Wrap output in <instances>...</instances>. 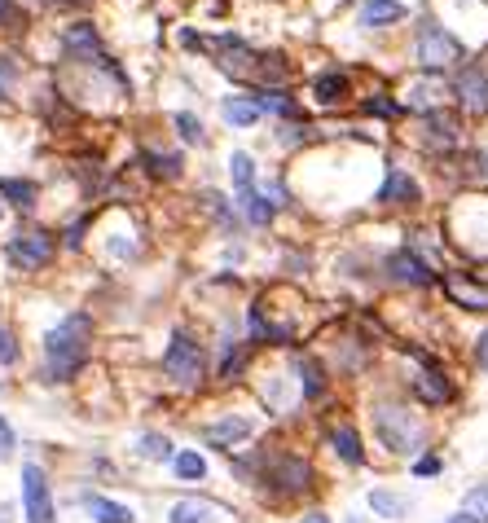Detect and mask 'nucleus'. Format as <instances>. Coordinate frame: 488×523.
Here are the masks:
<instances>
[{
  "mask_svg": "<svg viewBox=\"0 0 488 523\" xmlns=\"http://www.w3.org/2000/svg\"><path fill=\"white\" fill-rule=\"evenodd\" d=\"M449 295L458 299V304H467V308H488V291L484 286H471V282H462V277H449Z\"/></svg>",
  "mask_w": 488,
  "mask_h": 523,
  "instance_id": "nucleus-19",
  "label": "nucleus"
},
{
  "mask_svg": "<svg viewBox=\"0 0 488 523\" xmlns=\"http://www.w3.org/2000/svg\"><path fill=\"white\" fill-rule=\"evenodd\" d=\"M0 216H5V207H0Z\"/></svg>",
  "mask_w": 488,
  "mask_h": 523,
  "instance_id": "nucleus-47",
  "label": "nucleus"
},
{
  "mask_svg": "<svg viewBox=\"0 0 488 523\" xmlns=\"http://www.w3.org/2000/svg\"><path fill=\"white\" fill-rule=\"evenodd\" d=\"M480 163H484V176H488V150H484V154H480Z\"/></svg>",
  "mask_w": 488,
  "mask_h": 523,
  "instance_id": "nucleus-44",
  "label": "nucleus"
},
{
  "mask_svg": "<svg viewBox=\"0 0 488 523\" xmlns=\"http://www.w3.org/2000/svg\"><path fill=\"white\" fill-rule=\"evenodd\" d=\"M229 176H234V185H238V194H247L251 189V181H255V163H251V154H234L229 159Z\"/></svg>",
  "mask_w": 488,
  "mask_h": 523,
  "instance_id": "nucleus-26",
  "label": "nucleus"
},
{
  "mask_svg": "<svg viewBox=\"0 0 488 523\" xmlns=\"http://www.w3.org/2000/svg\"><path fill=\"white\" fill-rule=\"evenodd\" d=\"M203 348L190 339V335H172L168 352H163V374L172 378L176 387H198L203 383Z\"/></svg>",
  "mask_w": 488,
  "mask_h": 523,
  "instance_id": "nucleus-3",
  "label": "nucleus"
},
{
  "mask_svg": "<svg viewBox=\"0 0 488 523\" xmlns=\"http://www.w3.org/2000/svg\"><path fill=\"white\" fill-rule=\"evenodd\" d=\"M242 207H247V216L255 220V225H269V220H273V211H277V198H269V194H255V189H247V194H242Z\"/></svg>",
  "mask_w": 488,
  "mask_h": 523,
  "instance_id": "nucleus-20",
  "label": "nucleus"
},
{
  "mask_svg": "<svg viewBox=\"0 0 488 523\" xmlns=\"http://www.w3.org/2000/svg\"><path fill=\"white\" fill-rule=\"evenodd\" d=\"M0 194H5L14 207H22V211L36 207V185H31V181H0Z\"/></svg>",
  "mask_w": 488,
  "mask_h": 523,
  "instance_id": "nucleus-23",
  "label": "nucleus"
},
{
  "mask_svg": "<svg viewBox=\"0 0 488 523\" xmlns=\"http://www.w3.org/2000/svg\"><path fill=\"white\" fill-rule=\"evenodd\" d=\"M462 515H471L475 523H488V484L471 488V493H467V502H462Z\"/></svg>",
  "mask_w": 488,
  "mask_h": 523,
  "instance_id": "nucleus-29",
  "label": "nucleus"
},
{
  "mask_svg": "<svg viewBox=\"0 0 488 523\" xmlns=\"http://www.w3.org/2000/svg\"><path fill=\"white\" fill-rule=\"evenodd\" d=\"M18 361V339L9 326H0V365H14Z\"/></svg>",
  "mask_w": 488,
  "mask_h": 523,
  "instance_id": "nucleus-33",
  "label": "nucleus"
},
{
  "mask_svg": "<svg viewBox=\"0 0 488 523\" xmlns=\"http://www.w3.org/2000/svg\"><path fill=\"white\" fill-rule=\"evenodd\" d=\"M330 444H335V453L348 466H361L365 462V453H361V440H357V431L352 427H330Z\"/></svg>",
  "mask_w": 488,
  "mask_h": 523,
  "instance_id": "nucleus-16",
  "label": "nucleus"
},
{
  "mask_svg": "<svg viewBox=\"0 0 488 523\" xmlns=\"http://www.w3.org/2000/svg\"><path fill=\"white\" fill-rule=\"evenodd\" d=\"M453 93H458V102L471 110V115H488V71L484 66H462L458 84H453Z\"/></svg>",
  "mask_w": 488,
  "mask_h": 523,
  "instance_id": "nucleus-7",
  "label": "nucleus"
},
{
  "mask_svg": "<svg viewBox=\"0 0 488 523\" xmlns=\"http://www.w3.org/2000/svg\"><path fill=\"white\" fill-rule=\"evenodd\" d=\"M251 418H220V422H212V427H207V444H216V449H234V444H242L251 436Z\"/></svg>",
  "mask_w": 488,
  "mask_h": 523,
  "instance_id": "nucleus-10",
  "label": "nucleus"
},
{
  "mask_svg": "<svg viewBox=\"0 0 488 523\" xmlns=\"http://www.w3.org/2000/svg\"><path fill=\"white\" fill-rule=\"evenodd\" d=\"M53 251H58V242H53L49 229H27V233H18V238L5 247L9 264H14V269H22V273L44 269V264L53 260Z\"/></svg>",
  "mask_w": 488,
  "mask_h": 523,
  "instance_id": "nucleus-4",
  "label": "nucleus"
},
{
  "mask_svg": "<svg viewBox=\"0 0 488 523\" xmlns=\"http://www.w3.org/2000/svg\"><path fill=\"white\" fill-rule=\"evenodd\" d=\"M62 5H88V0H62Z\"/></svg>",
  "mask_w": 488,
  "mask_h": 523,
  "instance_id": "nucleus-45",
  "label": "nucleus"
},
{
  "mask_svg": "<svg viewBox=\"0 0 488 523\" xmlns=\"http://www.w3.org/2000/svg\"><path fill=\"white\" fill-rule=\"evenodd\" d=\"M436 93H440V88L431 80L414 84V88H409V110H423V115H431V110H436Z\"/></svg>",
  "mask_w": 488,
  "mask_h": 523,
  "instance_id": "nucleus-27",
  "label": "nucleus"
},
{
  "mask_svg": "<svg viewBox=\"0 0 488 523\" xmlns=\"http://www.w3.org/2000/svg\"><path fill=\"white\" fill-rule=\"evenodd\" d=\"M176 128H181V137H185V141H203V124H198L194 115H185V110L176 115Z\"/></svg>",
  "mask_w": 488,
  "mask_h": 523,
  "instance_id": "nucleus-34",
  "label": "nucleus"
},
{
  "mask_svg": "<svg viewBox=\"0 0 488 523\" xmlns=\"http://www.w3.org/2000/svg\"><path fill=\"white\" fill-rule=\"evenodd\" d=\"M9 14H14V5H9V0H0V22H5Z\"/></svg>",
  "mask_w": 488,
  "mask_h": 523,
  "instance_id": "nucleus-42",
  "label": "nucleus"
},
{
  "mask_svg": "<svg viewBox=\"0 0 488 523\" xmlns=\"http://www.w3.org/2000/svg\"><path fill=\"white\" fill-rule=\"evenodd\" d=\"M137 453H141L146 462H168V458H172V440H168V436H146V440L137 444Z\"/></svg>",
  "mask_w": 488,
  "mask_h": 523,
  "instance_id": "nucleus-28",
  "label": "nucleus"
},
{
  "mask_svg": "<svg viewBox=\"0 0 488 523\" xmlns=\"http://www.w3.org/2000/svg\"><path fill=\"white\" fill-rule=\"evenodd\" d=\"M255 106H260V115L269 110V115H295V102L291 97H282V93H260V97H251Z\"/></svg>",
  "mask_w": 488,
  "mask_h": 523,
  "instance_id": "nucleus-30",
  "label": "nucleus"
},
{
  "mask_svg": "<svg viewBox=\"0 0 488 523\" xmlns=\"http://www.w3.org/2000/svg\"><path fill=\"white\" fill-rule=\"evenodd\" d=\"M207 475V458L198 449H185L176 453V480H203Z\"/></svg>",
  "mask_w": 488,
  "mask_h": 523,
  "instance_id": "nucleus-22",
  "label": "nucleus"
},
{
  "mask_svg": "<svg viewBox=\"0 0 488 523\" xmlns=\"http://www.w3.org/2000/svg\"><path fill=\"white\" fill-rule=\"evenodd\" d=\"M379 198L383 203H418V181L414 176H405L401 168H392L387 172V181L379 189Z\"/></svg>",
  "mask_w": 488,
  "mask_h": 523,
  "instance_id": "nucleus-13",
  "label": "nucleus"
},
{
  "mask_svg": "<svg viewBox=\"0 0 488 523\" xmlns=\"http://www.w3.org/2000/svg\"><path fill=\"white\" fill-rule=\"evenodd\" d=\"M449 523H475V519H471V515H453Z\"/></svg>",
  "mask_w": 488,
  "mask_h": 523,
  "instance_id": "nucleus-43",
  "label": "nucleus"
},
{
  "mask_svg": "<svg viewBox=\"0 0 488 523\" xmlns=\"http://www.w3.org/2000/svg\"><path fill=\"white\" fill-rule=\"evenodd\" d=\"M418 396H423L427 405H445L453 392H449V383H445V374L440 370H423L418 374Z\"/></svg>",
  "mask_w": 488,
  "mask_h": 523,
  "instance_id": "nucleus-18",
  "label": "nucleus"
},
{
  "mask_svg": "<svg viewBox=\"0 0 488 523\" xmlns=\"http://www.w3.org/2000/svg\"><path fill=\"white\" fill-rule=\"evenodd\" d=\"M88 339H93V321H88L84 313L66 317L62 326H53L49 339H44V374H49L53 383H66V378H75V374L84 370Z\"/></svg>",
  "mask_w": 488,
  "mask_h": 523,
  "instance_id": "nucleus-1",
  "label": "nucleus"
},
{
  "mask_svg": "<svg viewBox=\"0 0 488 523\" xmlns=\"http://www.w3.org/2000/svg\"><path fill=\"white\" fill-rule=\"evenodd\" d=\"M299 523H330V519L321 515V510H313V515H304V519H299Z\"/></svg>",
  "mask_w": 488,
  "mask_h": 523,
  "instance_id": "nucleus-40",
  "label": "nucleus"
},
{
  "mask_svg": "<svg viewBox=\"0 0 488 523\" xmlns=\"http://www.w3.org/2000/svg\"><path fill=\"white\" fill-rule=\"evenodd\" d=\"M22 515H27V523H58V515H53L49 480H44V471L36 462L22 466Z\"/></svg>",
  "mask_w": 488,
  "mask_h": 523,
  "instance_id": "nucleus-6",
  "label": "nucleus"
},
{
  "mask_svg": "<svg viewBox=\"0 0 488 523\" xmlns=\"http://www.w3.org/2000/svg\"><path fill=\"white\" fill-rule=\"evenodd\" d=\"M66 53L71 58H102V40H97V31H93V22H75L71 31H66Z\"/></svg>",
  "mask_w": 488,
  "mask_h": 523,
  "instance_id": "nucleus-12",
  "label": "nucleus"
},
{
  "mask_svg": "<svg viewBox=\"0 0 488 523\" xmlns=\"http://www.w3.org/2000/svg\"><path fill=\"white\" fill-rule=\"evenodd\" d=\"M295 370H299V378H304V392H308V396H321V374H317V365H313V361H295Z\"/></svg>",
  "mask_w": 488,
  "mask_h": 523,
  "instance_id": "nucleus-32",
  "label": "nucleus"
},
{
  "mask_svg": "<svg viewBox=\"0 0 488 523\" xmlns=\"http://www.w3.org/2000/svg\"><path fill=\"white\" fill-rule=\"evenodd\" d=\"M146 163H150L154 176H176L181 172V159H176V154H146Z\"/></svg>",
  "mask_w": 488,
  "mask_h": 523,
  "instance_id": "nucleus-31",
  "label": "nucleus"
},
{
  "mask_svg": "<svg viewBox=\"0 0 488 523\" xmlns=\"http://www.w3.org/2000/svg\"><path fill=\"white\" fill-rule=\"evenodd\" d=\"M440 471V458H418L414 462V475H436Z\"/></svg>",
  "mask_w": 488,
  "mask_h": 523,
  "instance_id": "nucleus-38",
  "label": "nucleus"
},
{
  "mask_svg": "<svg viewBox=\"0 0 488 523\" xmlns=\"http://www.w3.org/2000/svg\"><path fill=\"white\" fill-rule=\"evenodd\" d=\"M343 93H348V80H343L339 71H330V75H321V80H317V102L335 106V102H339Z\"/></svg>",
  "mask_w": 488,
  "mask_h": 523,
  "instance_id": "nucleus-25",
  "label": "nucleus"
},
{
  "mask_svg": "<svg viewBox=\"0 0 488 523\" xmlns=\"http://www.w3.org/2000/svg\"><path fill=\"white\" fill-rule=\"evenodd\" d=\"M374 431H379V440L392 453H414L418 440H423L418 422L409 418V409H401V405H374Z\"/></svg>",
  "mask_w": 488,
  "mask_h": 523,
  "instance_id": "nucleus-2",
  "label": "nucleus"
},
{
  "mask_svg": "<svg viewBox=\"0 0 488 523\" xmlns=\"http://www.w3.org/2000/svg\"><path fill=\"white\" fill-rule=\"evenodd\" d=\"M220 115H225L234 128H251L255 119H260V106H255L251 97H229V102L220 106Z\"/></svg>",
  "mask_w": 488,
  "mask_h": 523,
  "instance_id": "nucleus-17",
  "label": "nucleus"
},
{
  "mask_svg": "<svg viewBox=\"0 0 488 523\" xmlns=\"http://www.w3.org/2000/svg\"><path fill=\"white\" fill-rule=\"evenodd\" d=\"M475 361H480V370L488 374V330L480 335V343H475Z\"/></svg>",
  "mask_w": 488,
  "mask_h": 523,
  "instance_id": "nucleus-39",
  "label": "nucleus"
},
{
  "mask_svg": "<svg viewBox=\"0 0 488 523\" xmlns=\"http://www.w3.org/2000/svg\"><path fill=\"white\" fill-rule=\"evenodd\" d=\"M168 523H212V510H207L203 502H176Z\"/></svg>",
  "mask_w": 488,
  "mask_h": 523,
  "instance_id": "nucleus-24",
  "label": "nucleus"
},
{
  "mask_svg": "<svg viewBox=\"0 0 488 523\" xmlns=\"http://www.w3.org/2000/svg\"><path fill=\"white\" fill-rule=\"evenodd\" d=\"M348 523H365V519H361V515H352V519H348Z\"/></svg>",
  "mask_w": 488,
  "mask_h": 523,
  "instance_id": "nucleus-46",
  "label": "nucleus"
},
{
  "mask_svg": "<svg viewBox=\"0 0 488 523\" xmlns=\"http://www.w3.org/2000/svg\"><path fill=\"white\" fill-rule=\"evenodd\" d=\"M462 58V44L449 36L445 27H436V22H423L418 27V62H423V71H445Z\"/></svg>",
  "mask_w": 488,
  "mask_h": 523,
  "instance_id": "nucleus-5",
  "label": "nucleus"
},
{
  "mask_svg": "<svg viewBox=\"0 0 488 523\" xmlns=\"http://www.w3.org/2000/svg\"><path fill=\"white\" fill-rule=\"evenodd\" d=\"M427 132H431V146H453L458 141V128H453V119L449 115H440V110H431L427 115Z\"/></svg>",
  "mask_w": 488,
  "mask_h": 523,
  "instance_id": "nucleus-21",
  "label": "nucleus"
},
{
  "mask_svg": "<svg viewBox=\"0 0 488 523\" xmlns=\"http://www.w3.org/2000/svg\"><path fill=\"white\" fill-rule=\"evenodd\" d=\"M9 84H14V58H0V97L9 93Z\"/></svg>",
  "mask_w": 488,
  "mask_h": 523,
  "instance_id": "nucleus-37",
  "label": "nucleus"
},
{
  "mask_svg": "<svg viewBox=\"0 0 488 523\" xmlns=\"http://www.w3.org/2000/svg\"><path fill=\"white\" fill-rule=\"evenodd\" d=\"M387 273H392L396 282H409V286H431V277H436L414 251H396L392 260H387Z\"/></svg>",
  "mask_w": 488,
  "mask_h": 523,
  "instance_id": "nucleus-9",
  "label": "nucleus"
},
{
  "mask_svg": "<svg viewBox=\"0 0 488 523\" xmlns=\"http://www.w3.org/2000/svg\"><path fill=\"white\" fill-rule=\"evenodd\" d=\"M84 510L93 515V523H137L132 506L110 502V497H102V493H84Z\"/></svg>",
  "mask_w": 488,
  "mask_h": 523,
  "instance_id": "nucleus-11",
  "label": "nucleus"
},
{
  "mask_svg": "<svg viewBox=\"0 0 488 523\" xmlns=\"http://www.w3.org/2000/svg\"><path fill=\"white\" fill-rule=\"evenodd\" d=\"M405 18V5H396V0H365L361 5V22L365 27H392V22Z\"/></svg>",
  "mask_w": 488,
  "mask_h": 523,
  "instance_id": "nucleus-14",
  "label": "nucleus"
},
{
  "mask_svg": "<svg viewBox=\"0 0 488 523\" xmlns=\"http://www.w3.org/2000/svg\"><path fill=\"white\" fill-rule=\"evenodd\" d=\"M365 110H370V115H396V106L387 102V97H365Z\"/></svg>",
  "mask_w": 488,
  "mask_h": 523,
  "instance_id": "nucleus-36",
  "label": "nucleus"
},
{
  "mask_svg": "<svg viewBox=\"0 0 488 523\" xmlns=\"http://www.w3.org/2000/svg\"><path fill=\"white\" fill-rule=\"evenodd\" d=\"M14 427H9V422L5 418H0V458H9V453H14Z\"/></svg>",
  "mask_w": 488,
  "mask_h": 523,
  "instance_id": "nucleus-35",
  "label": "nucleus"
},
{
  "mask_svg": "<svg viewBox=\"0 0 488 523\" xmlns=\"http://www.w3.org/2000/svg\"><path fill=\"white\" fill-rule=\"evenodd\" d=\"M0 523H14V506H0Z\"/></svg>",
  "mask_w": 488,
  "mask_h": 523,
  "instance_id": "nucleus-41",
  "label": "nucleus"
},
{
  "mask_svg": "<svg viewBox=\"0 0 488 523\" xmlns=\"http://www.w3.org/2000/svg\"><path fill=\"white\" fill-rule=\"evenodd\" d=\"M308 462L304 458H277L269 466V484H277L282 493H299V488H308Z\"/></svg>",
  "mask_w": 488,
  "mask_h": 523,
  "instance_id": "nucleus-8",
  "label": "nucleus"
},
{
  "mask_svg": "<svg viewBox=\"0 0 488 523\" xmlns=\"http://www.w3.org/2000/svg\"><path fill=\"white\" fill-rule=\"evenodd\" d=\"M370 510L379 519H405L409 502H405L401 493H392V488H374V493H370Z\"/></svg>",
  "mask_w": 488,
  "mask_h": 523,
  "instance_id": "nucleus-15",
  "label": "nucleus"
}]
</instances>
